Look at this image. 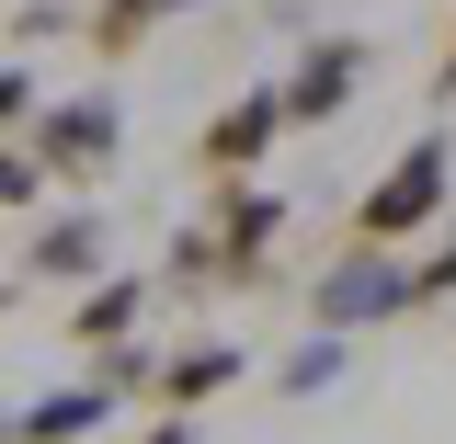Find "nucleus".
<instances>
[{"mask_svg": "<svg viewBox=\"0 0 456 444\" xmlns=\"http://www.w3.org/2000/svg\"><path fill=\"white\" fill-rule=\"evenodd\" d=\"M160 12H194V0H160Z\"/></svg>", "mask_w": 456, "mask_h": 444, "instance_id": "18", "label": "nucleus"}, {"mask_svg": "<svg viewBox=\"0 0 456 444\" xmlns=\"http://www.w3.org/2000/svg\"><path fill=\"white\" fill-rule=\"evenodd\" d=\"M308 319L320 331H377V319H411V296H399V251H342V262H320V285H308Z\"/></svg>", "mask_w": 456, "mask_h": 444, "instance_id": "5", "label": "nucleus"}, {"mask_svg": "<svg viewBox=\"0 0 456 444\" xmlns=\"http://www.w3.org/2000/svg\"><path fill=\"white\" fill-rule=\"evenodd\" d=\"M274 239H285V206L263 194V182H228L217 217L171 239L160 285H274Z\"/></svg>", "mask_w": 456, "mask_h": 444, "instance_id": "1", "label": "nucleus"}, {"mask_svg": "<svg viewBox=\"0 0 456 444\" xmlns=\"http://www.w3.org/2000/svg\"><path fill=\"white\" fill-rule=\"evenodd\" d=\"M137 444H194V410H160V422H149Z\"/></svg>", "mask_w": 456, "mask_h": 444, "instance_id": "17", "label": "nucleus"}, {"mask_svg": "<svg viewBox=\"0 0 456 444\" xmlns=\"http://www.w3.org/2000/svg\"><path fill=\"white\" fill-rule=\"evenodd\" d=\"M103 422H114V388L103 376H69V388L12 410V444H80V433H103Z\"/></svg>", "mask_w": 456, "mask_h": 444, "instance_id": "8", "label": "nucleus"}, {"mask_svg": "<svg viewBox=\"0 0 456 444\" xmlns=\"http://www.w3.org/2000/svg\"><path fill=\"white\" fill-rule=\"evenodd\" d=\"M149 296H160V274H92V285H80V308H69V342H80V353L126 342L137 319H149Z\"/></svg>", "mask_w": 456, "mask_h": 444, "instance_id": "9", "label": "nucleus"}, {"mask_svg": "<svg viewBox=\"0 0 456 444\" xmlns=\"http://www.w3.org/2000/svg\"><path fill=\"white\" fill-rule=\"evenodd\" d=\"M92 274H103V217H92V206L35 228V251H23V285H92Z\"/></svg>", "mask_w": 456, "mask_h": 444, "instance_id": "10", "label": "nucleus"}, {"mask_svg": "<svg viewBox=\"0 0 456 444\" xmlns=\"http://www.w3.org/2000/svg\"><path fill=\"white\" fill-rule=\"evenodd\" d=\"M399 296L411 308H456V239H434L422 262H399Z\"/></svg>", "mask_w": 456, "mask_h": 444, "instance_id": "12", "label": "nucleus"}, {"mask_svg": "<svg viewBox=\"0 0 456 444\" xmlns=\"http://www.w3.org/2000/svg\"><path fill=\"white\" fill-rule=\"evenodd\" d=\"M445 194H456V149L445 137H411V149L354 194V239H365V251H399V239H422V228L445 217Z\"/></svg>", "mask_w": 456, "mask_h": 444, "instance_id": "2", "label": "nucleus"}, {"mask_svg": "<svg viewBox=\"0 0 456 444\" xmlns=\"http://www.w3.org/2000/svg\"><path fill=\"white\" fill-rule=\"evenodd\" d=\"M331 376H342V331H320L297 365H285V388H297V399H308V388H331Z\"/></svg>", "mask_w": 456, "mask_h": 444, "instance_id": "14", "label": "nucleus"}, {"mask_svg": "<svg viewBox=\"0 0 456 444\" xmlns=\"http://www.w3.org/2000/svg\"><path fill=\"white\" fill-rule=\"evenodd\" d=\"M251 376V353L240 342H183V353H149V410H206L217 388Z\"/></svg>", "mask_w": 456, "mask_h": 444, "instance_id": "7", "label": "nucleus"}, {"mask_svg": "<svg viewBox=\"0 0 456 444\" xmlns=\"http://www.w3.org/2000/svg\"><path fill=\"white\" fill-rule=\"evenodd\" d=\"M274 92H285V125H331V114L365 92V35H320V46L297 57Z\"/></svg>", "mask_w": 456, "mask_h": 444, "instance_id": "6", "label": "nucleus"}, {"mask_svg": "<svg viewBox=\"0 0 456 444\" xmlns=\"http://www.w3.org/2000/svg\"><path fill=\"white\" fill-rule=\"evenodd\" d=\"M434 103H456V12H445V46H434Z\"/></svg>", "mask_w": 456, "mask_h": 444, "instance_id": "16", "label": "nucleus"}, {"mask_svg": "<svg viewBox=\"0 0 456 444\" xmlns=\"http://www.w3.org/2000/svg\"><path fill=\"white\" fill-rule=\"evenodd\" d=\"M35 103H46V80H35V69H0V137H23Z\"/></svg>", "mask_w": 456, "mask_h": 444, "instance_id": "15", "label": "nucleus"}, {"mask_svg": "<svg viewBox=\"0 0 456 444\" xmlns=\"http://www.w3.org/2000/svg\"><path fill=\"white\" fill-rule=\"evenodd\" d=\"M0 444H12V422H0Z\"/></svg>", "mask_w": 456, "mask_h": 444, "instance_id": "19", "label": "nucleus"}, {"mask_svg": "<svg viewBox=\"0 0 456 444\" xmlns=\"http://www.w3.org/2000/svg\"><path fill=\"white\" fill-rule=\"evenodd\" d=\"M274 137H285V92H274V80L228 92V103L194 125V182H206V194H228V182H263Z\"/></svg>", "mask_w": 456, "mask_h": 444, "instance_id": "4", "label": "nucleus"}, {"mask_svg": "<svg viewBox=\"0 0 456 444\" xmlns=\"http://www.w3.org/2000/svg\"><path fill=\"white\" fill-rule=\"evenodd\" d=\"M35 194H46V160L23 137H0V206H35Z\"/></svg>", "mask_w": 456, "mask_h": 444, "instance_id": "13", "label": "nucleus"}, {"mask_svg": "<svg viewBox=\"0 0 456 444\" xmlns=\"http://www.w3.org/2000/svg\"><path fill=\"white\" fill-rule=\"evenodd\" d=\"M23 149L46 160V182H103L114 160H126V103L114 92H57V103H35L23 114Z\"/></svg>", "mask_w": 456, "mask_h": 444, "instance_id": "3", "label": "nucleus"}, {"mask_svg": "<svg viewBox=\"0 0 456 444\" xmlns=\"http://www.w3.org/2000/svg\"><path fill=\"white\" fill-rule=\"evenodd\" d=\"M149 35H160V0H92V12H80V46L103 57V69H126Z\"/></svg>", "mask_w": 456, "mask_h": 444, "instance_id": "11", "label": "nucleus"}]
</instances>
